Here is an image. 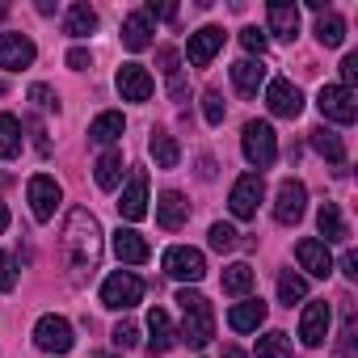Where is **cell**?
Returning <instances> with one entry per match:
<instances>
[{"mask_svg": "<svg viewBox=\"0 0 358 358\" xmlns=\"http://www.w3.org/2000/svg\"><path fill=\"white\" fill-rule=\"evenodd\" d=\"M64 30H68L72 38H85V34H93V30H97V13H93V5L76 0V5L68 9V22H64Z\"/></svg>", "mask_w": 358, "mask_h": 358, "instance_id": "cell-29", "label": "cell"}, {"mask_svg": "<svg viewBox=\"0 0 358 358\" xmlns=\"http://www.w3.org/2000/svg\"><path fill=\"white\" fill-rule=\"evenodd\" d=\"M26 199H30L34 220H38V224H47V220H55V207H59V199H64V194H59V182H55V177L38 173V177H30Z\"/></svg>", "mask_w": 358, "mask_h": 358, "instance_id": "cell-8", "label": "cell"}, {"mask_svg": "<svg viewBox=\"0 0 358 358\" xmlns=\"http://www.w3.org/2000/svg\"><path fill=\"white\" fill-rule=\"evenodd\" d=\"M122 47L127 51H148L152 47V17L148 13H131L122 22Z\"/></svg>", "mask_w": 358, "mask_h": 358, "instance_id": "cell-23", "label": "cell"}, {"mask_svg": "<svg viewBox=\"0 0 358 358\" xmlns=\"http://www.w3.org/2000/svg\"><path fill=\"white\" fill-rule=\"evenodd\" d=\"M110 337H114V345H118V350H135V345H139V324H131V320H118Z\"/></svg>", "mask_w": 358, "mask_h": 358, "instance_id": "cell-38", "label": "cell"}, {"mask_svg": "<svg viewBox=\"0 0 358 358\" xmlns=\"http://www.w3.org/2000/svg\"><path fill=\"white\" fill-rule=\"evenodd\" d=\"M30 101H34L38 110H55V93H51L47 85H34V89H30Z\"/></svg>", "mask_w": 358, "mask_h": 358, "instance_id": "cell-42", "label": "cell"}, {"mask_svg": "<svg viewBox=\"0 0 358 358\" xmlns=\"http://www.w3.org/2000/svg\"><path fill=\"white\" fill-rule=\"evenodd\" d=\"M64 257L76 274H93L101 266V224L89 207H72L64 220Z\"/></svg>", "mask_w": 358, "mask_h": 358, "instance_id": "cell-1", "label": "cell"}, {"mask_svg": "<svg viewBox=\"0 0 358 358\" xmlns=\"http://www.w3.org/2000/svg\"><path fill=\"white\" fill-rule=\"evenodd\" d=\"M139 299H143V278L131 274V270H118V274H110V278L101 282V303L114 308V312H127V308H135Z\"/></svg>", "mask_w": 358, "mask_h": 358, "instance_id": "cell-4", "label": "cell"}, {"mask_svg": "<svg viewBox=\"0 0 358 358\" xmlns=\"http://www.w3.org/2000/svg\"><path fill=\"white\" fill-rule=\"evenodd\" d=\"M295 262L312 274V278H329L333 274V253H329V245H320V241H299L295 245Z\"/></svg>", "mask_w": 358, "mask_h": 358, "instance_id": "cell-18", "label": "cell"}, {"mask_svg": "<svg viewBox=\"0 0 358 358\" xmlns=\"http://www.w3.org/2000/svg\"><path fill=\"white\" fill-rule=\"evenodd\" d=\"M17 287V270H13V257L0 253V291H13Z\"/></svg>", "mask_w": 358, "mask_h": 358, "instance_id": "cell-40", "label": "cell"}, {"mask_svg": "<svg viewBox=\"0 0 358 358\" xmlns=\"http://www.w3.org/2000/svg\"><path fill=\"white\" fill-rule=\"evenodd\" d=\"M329 324H333L329 303H324V299H312V303L303 308V320H299V341H303V345H324Z\"/></svg>", "mask_w": 358, "mask_h": 358, "instance_id": "cell-13", "label": "cell"}, {"mask_svg": "<svg viewBox=\"0 0 358 358\" xmlns=\"http://www.w3.org/2000/svg\"><path fill=\"white\" fill-rule=\"evenodd\" d=\"M143 13H148V17H164V22H173V17H177V5H156V0H152Z\"/></svg>", "mask_w": 358, "mask_h": 358, "instance_id": "cell-45", "label": "cell"}, {"mask_svg": "<svg viewBox=\"0 0 358 358\" xmlns=\"http://www.w3.org/2000/svg\"><path fill=\"white\" fill-rule=\"evenodd\" d=\"M22 152V122L13 114H0V160H13Z\"/></svg>", "mask_w": 358, "mask_h": 358, "instance_id": "cell-32", "label": "cell"}, {"mask_svg": "<svg viewBox=\"0 0 358 358\" xmlns=\"http://www.w3.org/2000/svg\"><path fill=\"white\" fill-rule=\"evenodd\" d=\"M152 89H156V80L148 76L143 64H122L118 68V93H122V101H148Z\"/></svg>", "mask_w": 358, "mask_h": 358, "instance_id": "cell-16", "label": "cell"}, {"mask_svg": "<svg viewBox=\"0 0 358 358\" xmlns=\"http://www.w3.org/2000/svg\"><path fill=\"white\" fill-rule=\"evenodd\" d=\"M220 47H224V30H220V26H203L199 34H190V43H186V59H190L194 68H207V64L220 55Z\"/></svg>", "mask_w": 358, "mask_h": 358, "instance_id": "cell-15", "label": "cell"}, {"mask_svg": "<svg viewBox=\"0 0 358 358\" xmlns=\"http://www.w3.org/2000/svg\"><path fill=\"white\" fill-rule=\"evenodd\" d=\"M93 358H118V354H93Z\"/></svg>", "mask_w": 358, "mask_h": 358, "instance_id": "cell-50", "label": "cell"}, {"mask_svg": "<svg viewBox=\"0 0 358 358\" xmlns=\"http://www.w3.org/2000/svg\"><path fill=\"white\" fill-rule=\"evenodd\" d=\"M278 299H282L287 308H291V303H303V299H308V282H303L299 274H291V270L278 274Z\"/></svg>", "mask_w": 358, "mask_h": 358, "instance_id": "cell-34", "label": "cell"}, {"mask_svg": "<svg viewBox=\"0 0 358 358\" xmlns=\"http://www.w3.org/2000/svg\"><path fill=\"white\" fill-rule=\"evenodd\" d=\"M257 358H291V337L287 333H266L257 341Z\"/></svg>", "mask_w": 358, "mask_h": 358, "instance_id": "cell-35", "label": "cell"}, {"mask_svg": "<svg viewBox=\"0 0 358 358\" xmlns=\"http://www.w3.org/2000/svg\"><path fill=\"white\" fill-rule=\"evenodd\" d=\"M266 17H270V34H274V38L295 43V34H299V9L291 5V0H270Z\"/></svg>", "mask_w": 358, "mask_h": 358, "instance_id": "cell-20", "label": "cell"}, {"mask_svg": "<svg viewBox=\"0 0 358 358\" xmlns=\"http://www.w3.org/2000/svg\"><path fill=\"white\" fill-rule=\"evenodd\" d=\"M177 303H182V316H186V320H182V333H177V341H186L190 350H203V345L215 337V312H211L207 295L182 287V291H177Z\"/></svg>", "mask_w": 358, "mask_h": 358, "instance_id": "cell-2", "label": "cell"}, {"mask_svg": "<svg viewBox=\"0 0 358 358\" xmlns=\"http://www.w3.org/2000/svg\"><path fill=\"white\" fill-rule=\"evenodd\" d=\"M354 80H358V55H345L341 59V89H354Z\"/></svg>", "mask_w": 358, "mask_h": 358, "instance_id": "cell-41", "label": "cell"}, {"mask_svg": "<svg viewBox=\"0 0 358 358\" xmlns=\"http://www.w3.org/2000/svg\"><path fill=\"white\" fill-rule=\"evenodd\" d=\"M34 345L38 350H47V354H68L72 345H76V333H72V324L64 320V316H43L38 324H34Z\"/></svg>", "mask_w": 358, "mask_h": 358, "instance_id": "cell-7", "label": "cell"}, {"mask_svg": "<svg viewBox=\"0 0 358 358\" xmlns=\"http://www.w3.org/2000/svg\"><path fill=\"white\" fill-rule=\"evenodd\" d=\"M148 345H152V354H169L177 345V329H173V320H169L164 308L148 312Z\"/></svg>", "mask_w": 358, "mask_h": 358, "instance_id": "cell-22", "label": "cell"}, {"mask_svg": "<svg viewBox=\"0 0 358 358\" xmlns=\"http://www.w3.org/2000/svg\"><path fill=\"white\" fill-rule=\"evenodd\" d=\"M303 207H308V190L303 182H295V177H287V182L278 186V199H274V220L282 228H295L303 220Z\"/></svg>", "mask_w": 358, "mask_h": 358, "instance_id": "cell-10", "label": "cell"}, {"mask_svg": "<svg viewBox=\"0 0 358 358\" xmlns=\"http://www.w3.org/2000/svg\"><path fill=\"white\" fill-rule=\"evenodd\" d=\"M241 47H245L249 55L262 59V55H266V34H262L257 26H245V30H241Z\"/></svg>", "mask_w": 358, "mask_h": 358, "instance_id": "cell-39", "label": "cell"}, {"mask_svg": "<svg viewBox=\"0 0 358 358\" xmlns=\"http://www.w3.org/2000/svg\"><path fill=\"white\" fill-rule=\"evenodd\" d=\"M232 85H236V93L253 97V93L266 85V68H262V59H241V64H232Z\"/></svg>", "mask_w": 358, "mask_h": 358, "instance_id": "cell-24", "label": "cell"}, {"mask_svg": "<svg viewBox=\"0 0 358 358\" xmlns=\"http://www.w3.org/2000/svg\"><path fill=\"white\" fill-rule=\"evenodd\" d=\"M5 228H9V207L0 203V232H5Z\"/></svg>", "mask_w": 358, "mask_h": 358, "instance_id": "cell-48", "label": "cell"}, {"mask_svg": "<svg viewBox=\"0 0 358 358\" xmlns=\"http://www.w3.org/2000/svg\"><path fill=\"white\" fill-rule=\"evenodd\" d=\"M262 194H266V186H262V173H245L241 182L232 186V194H228V207H232V215H236V220H257Z\"/></svg>", "mask_w": 358, "mask_h": 358, "instance_id": "cell-9", "label": "cell"}, {"mask_svg": "<svg viewBox=\"0 0 358 358\" xmlns=\"http://www.w3.org/2000/svg\"><path fill=\"white\" fill-rule=\"evenodd\" d=\"M93 177H97L101 190H118V182H122V152H101L97 164H93Z\"/></svg>", "mask_w": 358, "mask_h": 358, "instance_id": "cell-27", "label": "cell"}, {"mask_svg": "<svg viewBox=\"0 0 358 358\" xmlns=\"http://www.w3.org/2000/svg\"><path fill=\"white\" fill-rule=\"evenodd\" d=\"M118 215H122L127 224H139V220L148 215V173H143V169L131 173L127 190L118 194Z\"/></svg>", "mask_w": 358, "mask_h": 358, "instance_id": "cell-11", "label": "cell"}, {"mask_svg": "<svg viewBox=\"0 0 358 358\" xmlns=\"http://www.w3.org/2000/svg\"><path fill=\"white\" fill-rule=\"evenodd\" d=\"M160 72H164L169 80H177V51H173V47H160Z\"/></svg>", "mask_w": 358, "mask_h": 358, "instance_id": "cell-43", "label": "cell"}, {"mask_svg": "<svg viewBox=\"0 0 358 358\" xmlns=\"http://www.w3.org/2000/svg\"><path fill=\"white\" fill-rule=\"evenodd\" d=\"M148 152H152L156 169H177V160H182V148H177V139H173L169 131H152Z\"/></svg>", "mask_w": 358, "mask_h": 358, "instance_id": "cell-26", "label": "cell"}, {"mask_svg": "<svg viewBox=\"0 0 358 358\" xmlns=\"http://www.w3.org/2000/svg\"><path fill=\"white\" fill-rule=\"evenodd\" d=\"M186 220H190V203H186V194H177V190H164V194L156 199V224H160L164 232H177V228H186Z\"/></svg>", "mask_w": 358, "mask_h": 358, "instance_id": "cell-17", "label": "cell"}, {"mask_svg": "<svg viewBox=\"0 0 358 358\" xmlns=\"http://www.w3.org/2000/svg\"><path fill=\"white\" fill-rule=\"evenodd\" d=\"M316 106L329 122H341V127H350L358 118V97H354V89H341V85H324L316 93Z\"/></svg>", "mask_w": 358, "mask_h": 358, "instance_id": "cell-6", "label": "cell"}, {"mask_svg": "<svg viewBox=\"0 0 358 358\" xmlns=\"http://www.w3.org/2000/svg\"><path fill=\"white\" fill-rule=\"evenodd\" d=\"M207 236H211V249H215V253H232V249L241 245V232H236L232 224H211Z\"/></svg>", "mask_w": 358, "mask_h": 358, "instance_id": "cell-36", "label": "cell"}, {"mask_svg": "<svg viewBox=\"0 0 358 358\" xmlns=\"http://www.w3.org/2000/svg\"><path fill=\"white\" fill-rule=\"evenodd\" d=\"M203 118H207L211 127L224 122V97H220V89H207V93H203Z\"/></svg>", "mask_w": 358, "mask_h": 358, "instance_id": "cell-37", "label": "cell"}, {"mask_svg": "<svg viewBox=\"0 0 358 358\" xmlns=\"http://www.w3.org/2000/svg\"><path fill=\"white\" fill-rule=\"evenodd\" d=\"M241 148H245V160L253 169H270L278 160V139H274V127L270 122H245Z\"/></svg>", "mask_w": 358, "mask_h": 358, "instance_id": "cell-3", "label": "cell"}, {"mask_svg": "<svg viewBox=\"0 0 358 358\" xmlns=\"http://www.w3.org/2000/svg\"><path fill=\"white\" fill-rule=\"evenodd\" d=\"M316 43H320V47H341V43H345V22H341L337 13H320V22H316Z\"/></svg>", "mask_w": 358, "mask_h": 358, "instance_id": "cell-33", "label": "cell"}, {"mask_svg": "<svg viewBox=\"0 0 358 358\" xmlns=\"http://www.w3.org/2000/svg\"><path fill=\"white\" fill-rule=\"evenodd\" d=\"M266 106H270L274 118H299L303 93H299L291 80H270V85H266Z\"/></svg>", "mask_w": 358, "mask_h": 358, "instance_id": "cell-12", "label": "cell"}, {"mask_svg": "<svg viewBox=\"0 0 358 358\" xmlns=\"http://www.w3.org/2000/svg\"><path fill=\"white\" fill-rule=\"evenodd\" d=\"M341 274H345V278H358V253H354V249L341 253Z\"/></svg>", "mask_w": 358, "mask_h": 358, "instance_id": "cell-46", "label": "cell"}, {"mask_svg": "<svg viewBox=\"0 0 358 358\" xmlns=\"http://www.w3.org/2000/svg\"><path fill=\"white\" fill-rule=\"evenodd\" d=\"M199 173H203V177H215V160H211V156H203V169H199Z\"/></svg>", "mask_w": 358, "mask_h": 358, "instance_id": "cell-47", "label": "cell"}, {"mask_svg": "<svg viewBox=\"0 0 358 358\" xmlns=\"http://www.w3.org/2000/svg\"><path fill=\"white\" fill-rule=\"evenodd\" d=\"M122 127H127V122H122V114H118V110H106V114H97V118H93L89 139H93V143H101V148H110V143L122 135Z\"/></svg>", "mask_w": 358, "mask_h": 358, "instance_id": "cell-28", "label": "cell"}, {"mask_svg": "<svg viewBox=\"0 0 358 358\" xmlns=\"http://www.w3.org/2000/svg\"><path fill=\"white\" fill-rule=\"evenodd\" d=\"M253 278H257V274H253V266L236 262V266H228V270H224V278H220V282H224V291H228V295L245 299V295L253 291Z\"/></svg>", "mask_w": 358, "mask_h": 358, "instance_id": "cell-31", "label": "cell"}, {"mask_svg": "<svg viewBox=\"0 0 358 358\" xmlns=\"http://www.w3.org/2000/svg\"><path fill=\"white\" fill-rule=\"evenodd\" d=\"M316 232H320V245H345L350 241V228H345V215L337 203H320L316 211Z\"/></svg>", "mask_w": 358, "mask_h": 358, "instance_id": "cell-19", "label": "cell"}, {"mask_svg": "<svg viewBox=\"0 0 358 358\" xmlns=\"http://www.w3.org/2000/svg\"><path fill=\"white\" fill-rule=\"evenodd\" d=\"M89 64H93V59H89L85 47H72V51H68V68H72V72H85Z\"/></svg>", "mask_w": 358, "mask_h": 358, "instance_id": "cell-44", "label": "cell"}, {"mask_svg": "<svg viewBox=\"0 0 358 358\" xmlns=\"http://www.w3.org/2000/svg\"><path fill=\"white\" fill-rule=\"evenodd\" d=\"M262 320H266V303H262V299H249V295L228 312V324H232L236 333H253Z\"/></svg>", "mask_w": 358, "mask_h": 358, "instance_id": "cell-25", "label": "cell"}, {"mask_svg": "<svg viewBox=\"0 0 358 358\" xmlns=\"http://www.w3.org/2000/svg\"><path fill=\"white\" fill-rule=\"evenodd\" d=\"M160 266H164V274L177 278V282H199V278L207 274V257H203L199 249H190V245H173V249H164Z\"/></svg>", "mask_w": 358, "mask_h": 358, "instance_id": "cell-5", "label": "cell"}, {"mask_svg": "<svg viewBox=\"0 0 358 358\" xmlns=\"http://www.w3.org/2000/svg\"><path fill=\"white\" fill-rule=\"evenodd\" d=\"M114 257H118L122 266H143V262L152 257V249H148V241H143L135 228H118V232H114Z\"/></svg>", "mask_w": 358, "mask_h": 358, "instance_id": "cell-21", "label": "cell"}, {"mask_svg": "<svg viewBox=\"0 0 358 358\" xmlns=\"http://www.w3.org/2000/svg\"><path fill=\"white\" fill-rule=\"evenodd\" d=\"M224 358H245V354H241L236 345H228V350H224Z\"/></svg>", "mask_w": 358, "mask_h": 358, "instance_id": "cell-49", "label": "cell"}, {"mask_svg": "<svg viewBox=\"0 0 358 358\" xmlns=\"http://www.w3.org/2000/svg\"><path fill=\"white\" fill-rule=\"evenodd\" d=\"M34 43L26 38V34H0V68L5 72H22V68H30L34 64Z\"/></svg>", "mask_w": 358, "mask_h": 358, "instance_id": "cell-14", "label": "cell"}, {"mask_svg": "<svg viewBox=\"0 0 358 358\" xmlns=\"http://www.w3.org/2000/svg\"><path fill=\"white\" fill-rule=\"evenodd\" d=\"M312 148H316L324 160H333V164H345V143H341V135H337V131H329V127H316V131H312Z\"/></svg>", "mask_w": 358, "mask_h": 358, "instance_id": "cell-30", "label": "cell"}]
</instances>
